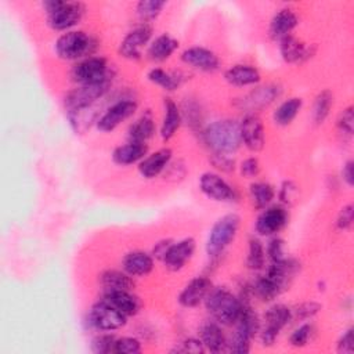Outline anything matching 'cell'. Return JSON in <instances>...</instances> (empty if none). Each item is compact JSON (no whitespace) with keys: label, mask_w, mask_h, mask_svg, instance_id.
<instances>
[{"label":"cell","mask_w":354,"mask_h":354,"mask_svg":"<svg viewBox=\"0 0 354 354\" xmlns=\"http://www.w3.org/2000/svg\"><path fill=\"white\" fill-rule=\"evenodd\" d=\"M239 171L246 178L256 177L260 173V162H259V159L254 158V156L243 159L241 162V165H239Z\"/></svg>","instance_id":"f907efd6"},{"label":"cell","mask_w":354,"mask_h":354,"mask_svg":"<svg viewBox=\"0 0 354 354\" xmlns=\"http://www.w3.org/2000/svg\"><path fill=\"white\" fill-rule=\"evenodd\" d=\"M205 307L210 317L220 325L231 326L242 311V300L227 288H212L205 299Z\"/></svg>","instance_id":"7a4b0ae2"},{"label":"cell","mask_w":354,"mask_h":354,"mask_svg":"<svg viewBox=\"0 0 354 354\" xmlns=\"http://www.w3.org/2000/svg\"><path fill=\"white\" fill-rule=\"evenodd\" d=\"M333 106V94L330 90H322L317 94V97L314 98L313 102V111H311V116L313 120L317 124H321L326 120V118L329 116V112Z\"/></svg>","instance_id":"e575fe53"},{"label":"cell","mask_w":354,"mask_h":354,"mask_svg":"<svg viewBox=\"0 0 354 354\" xmlns=\"http://www.w3.org/2000/svg\"><path fill=\"white\" fill-rule=\"evenodd\" d=\"M88 326L100 332H112L123 328L127 322V317L122 314L112 304L101 299L94 303L87 314Z\"/></svg>","instance_id":"ba28073f"},{"label":"cell","mask_w":354,"mask_h":354,"mask_svg":"<svg viewBox=\"0 0 354 354\" xmlns=\"http://www.w3.org/2000/svg\"><path fill=\"white\" fill-rule=\"evenodd\" d=\"M155 120L151 111H145L140 118H137L127 130L129 141L134 142H147L155 136Z\"/></svg>","instance_id":"f546056e"},{"label":"cell","mask_w":354,"mask_h":354,"mask_svg":"<svg viewBox=\"0 0 354 354\" xmlns=\"http://www.w3.org/2000/svg\"><path fill=\"white\" fill-rule=\"evenodd\" d=\"M242 144L252 152H259L264 148L266 133L261 119L256 113H246L239 122Z\"/></svg>","instance_id":"5bb4252c"},{"label":"cell","mask_w":354,"mask_h":354,"mask_svg":"<svg viewBox=\"0 0 354 354\" xmlns=\"http://www.w3.org/2000/svg\"><path fill=\"white\" fill-rule=\"evenodd\" d=\"M210 162L212 165L217 169V170H221V171H232L235 169V162L234 159L227 155V153H216V152H212L210 155Z\"/></svg>","instance_id":"c3c4849f"},{"label":"cell","mask_w":354,"mask_h":354,"mask_svg":"<svg viewBox=\"0 0 354 354\" xmlns=\"http://www.w3.org/2000/svg\"><path fill=\"white\" fill-rule=\"evenodd\" d=\"M183 120H187L185 123L189 126L191 130L198 131L202 129V122H203V115L202 111L195 101H185L184 108L181 111Z\"/></svg>","instance_id":"f35d334b"},{"label":"cell","mask_w":354,"mask_h":354,"mask_svg":"<svg viewBox=\"0 0 354 354\" xmlns=\"http://www.w3.org/2000/svg\"><path fill=\"white\" fill-rule=\"evenodd\" d=\"M100 286L102 289V293L106 292H115V290H133L134 289V281L133 277H130L124 271L119 270H105L100 274L98 278Z\"/></svg>","instance_id":"f1b7e54d"},{"label":"cell","mask_w":354,"mask_h":354,"mask_svg":"<svg viewBox=\"0 0 354 354\" xmlns=\"http://www.w3.org/2000/svg\"><path fill=\"white\" fill-rule=\"evenodd\" d=\"M252 292L254 296H257L263 301H271L275 297H278L283 290L278 285H275L271 279H268L266 275H263L252 283Z\"/></svg>","instance_id":"d590c367"},{"label":"cell","mask_w":354,"mask_h":354,"mask_svg":"<svg viewBox=\"0 0 354 354\" xmlns=\"http://www.w3.org/2000/svg\"><path fill=\"white\" fill-rule=\"evenodd\" d=\"M47 14V24L51 29L58 32H68L80 21L86 14V6L80 1L65 0H47L43 1Z\"/></svg>","instance_id":"277c9868"},{"label":"cell","mask_w":354,"mask_h":354,"mask_svg":"<svg viewBox=\"0 0 354 354\" xmlns=\"http://www.w3.org/2000/svg\"><path fill=\"white\" fill-rule=\"evenodd\" d=\"M297 195H299V187L293 181L286 180L282 183L278 196L283 205H293L297 199Z\"/></svg>","instance_id":"f6af8a7d"},{"label":"cell","mask_w":354,"mask_h":354,"mask_svg":"<svg viewBox=\"0 0 354 354\" xmlns=\"http://www.w3.org/2000/svg\"><path fill=\"white\" fill-rule=\"evenodd\" d=\"M113 72L106 58L91 55L82 61H77L71 69V79L77 84H100L112 82Z\"/></svg>","instance_id":"8992f818"},{"label":"cell","mask_w":354,"mask_h":354,"mask_svg":"<svg viewBox=\"0 0 354 354\" xmlns=\"http://www.w3.org/2000/svg\"><path fill=\"white\" fill-rule=\"evenodd\" d=\"M181 61L185 65L202 72H214L220 68L218 57L212 50L201 46L184 50L181 54Z\"/></svg>","instance_id":"e0dca14e"},{"label":"cell","mask_w":354,"mask_h":354,"mask_svg":"<svg viewBox=\"0 0 354 354\" xmlns=\"http://www.w3.org/2000/svg\"><path fill=\"white\" fill-rule=\"evenodd\" d=\"M203 142L216 153L231 155L242 145L241 126L235 119H220L202 130Z\"/></svg>","instance_id":"6da1fadb"},{"label":"cell","mask_w":354,"mask_h":354,"mask_svg":"<svg viewBox=\"0 0 354 354\" xmlns=\"http://www.w3.org/2000/svg\"><path fill=\"white\" fill-rule=\"evenodd\" d=\"M178 48V41L173 39L170 35H160L155 37L149 44L147 50V55L151 61L155 62H163L167 58L171 57V54Z\"/></svg>","instance_id":"4dcf8cb0"},{"label":"cell","mask_w":354,"mask_h":354,"mask_svg":"<svg viewBox=\"0 0 354 354\" xmlns=\"http://www.w3.org/2000/svg\"><path fill=\"white\" fill-rule=\"evenodd\" d=\"M227 350L236 353V354H246L250 351V339L243 336L239 332H234L231 340L228 342Z\"/></svg>","instance_id":"bcb514c9"},{"label":"cell","mask_w":354,"mask_h":354,"mask_svg":"<svg viewBox=\"0 0 354 354\" xmlns=\"http://www.w3.org/2000/svg\"><path fill=\"white\" fill-rule=\"evenodd\" d=\"M297 24H299V18L293 10L281 8L272 15L270 21L268 33L271 39L281 40L282 37L292 35V30L297 26Z\"/></svg>","instance_id":"cb8c5ba5"},{"label":"cell","mask_w":354,"mask_h":354,"mask_svg":"<svg viewBox=\"0 0 354 354\" xmlns=\"http://www.w3.org/2000/svg\"><path fill=\"white\" fill-rule=\"evenodd\" d=\"M241 225V217L236 213L221 216L210 228L206 239V254L210 259H217L235 239Z\"/></svg>","instance_id":"5b68a950"},{"label":"cell","mask_w":354,"mask_h":354,"mask_svg":"<svg viewBox=\"0 0 354 354\" xmlns=\"http://www.w3.org/2000/svg\"><path fill=\"white\" fill-rule=\"evenodd\" d=\"M166 6L165 1L160 0H141L136 6V14L142 21V24H148L159 17L163 7Z\"/></svg>","instance_id":"74e56055"},{"label":"cell","mask_w":354,"mask_h":354,"mask_svg":"<svg viewBox=\"0 0 354 354\" xmlns=\"http://www.w3.org/2000/svg\"><path fill=\"white\" fill-rule=\"evenodd\" d=\"M65 112H66L68 123L76 134H84L93 124L97 123V120L100 118L98 109L95 105L68 109Z\"/></svg>","instance_id":"484cf974"},{"label":"cell","mask_w":354,"mask_h":354,"mask_svg":"<svg viewBox=\"0 0 354 354\" xmlns=\"http://www.w3.org/2000/svg\"><path fill=\"white\" fill-rule=\"evenodd\" d=\"M319 310H321L319 303L304 301L292 310V317H293V319H297V321H306V319L313 318L315 314H318Z\"/></svg>","instance_id":"b9f144b4"},{"label":"cell","mask_w":354,"mask_h":354,"mask_svg":"<svg viewBox=\"0 0 354 354\" xmlns=\"http://www.w3.org/2000/svg\"><path fill=\"white\" fill-rule=\"evenodd\" d=\"M293 319L292 310L285 304H272L264 314L266 326L260 332L261 344L268 347L272 346L279 335V332L290 324Z\"/></svg>","instance_id":"9c48e42d"},{"label":"cell","mask_w":354,"mask_h":354,"mask_svg":"<svg viewBox=\"0 0 354 354\" xmlns=\"http://www.w3.org/2000/svg\"><path fill=\"white\" fill-rule=\"evenodd\" d=\"M337 129L342 134L351 137L353 136V130H354V113H353V106L348 105L347 108H344L339 118H337Z\"/></svg>","instance_id":"ee69618b"},{"label":"cell","mask_w":354,"mask_h":354,"mask_svg":"<svg viewBox=\"0 0 354 354\" xmlns=\"http://www.w3.org/2000/svg\"><path fill=\"white\" fill-rule=\"evenodd\" d=\"M102 299L118 308L126 317L136 315L140 311L141 303L137 296L131 293V290H115L102 293Z\"/></svg>","instance_id":"4316f807"},{"label":"cell","mask_w":354,"mask_h":354,"mask_svg":"<svg viewBox=\"0 0 354 354\" xmlns=\"http://www.w3.org/2000/svg\"><path fill=\"white\" fill-rule=\"evenodd\" d=\"M137 111V101L133 98H120L113 102L97 120L95 126L102 133L113 131Z\"/></svg>","instance_id":"8fae6325"},{"label":"cell","mask_w":354,"mask_h":354,"mask_svg":"<svg viewBox=\"0 0 354 354\" xmlns=\"http://www.w3.org/2000/svg\"><path fill=\"white\" fill-rule=\"evenodd\" d=\"M141 342L131 336H123L115 340L113 353L116 354H138L141 351Z\"/></svg>","instance_id":"ab89813d"},{"label":"cell","mask_w":354,"mask_h":354,"mask_svg":"<svg viewBox=\"0 0 354 354\" xmlns=\"http://www.w3.org/2000/svg\"><path fill=\"white\" fill-rule=\"evenodd\" d=\"M98 47L94 36L84 30H68L55 41V54L65 61H82L91 57Z\"/></svg>","instance_id":"3957f363"},{"label":"cell","mask_w":354,"mask_h":354,"mask_svg":"<svg viewBox=\"0 0 354 354\" xmlns=\"http://www.w3.org/2000/svg\"><path fill=\"white\" fill-rule=\"evenodd\" d=\"M163 111L165 115L160 124V137L163 141H169L181 126L183 116L178 105L169 97L163 100Z\"/></svg>","instance_id":"83f0119b"},{"label":"cell","mask_w":354,"mask_h":354,"mask_svg":"<svg viewBox=\"0 0 354 354\" xmlns=\"http://www.w3.org/2000/svg\"><path fill=\"white\" fill-rule=\"evenodd\" d=\"M171 239H163L160 242H158L155 246H153V250H152V256H155L156 259L162 260V257L165 256L166 250L169 249V246L171 245Z\"/></svg>","instance_id":"11a10c76"},{"label":"cell","mask_w":354,"mask_h":354,"mask_svg":"<svg viewBox=\"0 0 354 354\" xmlns=\"http://www.w3.org/2000/svg\"><path fill=\"white\" fill-rule=\"evenodd\" d=\"M313 335V325L311 324H301L299 328H296L290 337L289 342L293 347H304L308 344V340L311 339Z\"/></svg>","instance_id":"7bdbcfd3"},{"label":"cell","mask_w":354,"mask_h":354,"mask_svg":"<svg viewBox=\"0 0 354 354\" xmlns=\"http://www.w3.org/2000/svg\"><path fill=\"white\" fill-rule=\"evenodd\" d=\"M152 28L148 24H141L131 29L119 44V54L127 59L141 58V50L149 43Z\"/></svg>","instance_id":"4fadbf2b"},{"label":"cell","mask_w":354,"mask_h":354,"mask_svg":"<svg viewBox=\"0 0 354 354\" xmlns=\"http://www.w3.org/2000/svg\"><path fill=\"white\" fill-rule=\"evenodd\" d=\"M288 220L289 214L283 206H267L256 220V231L261 236L274 235L288 224Z\"/></svg>","instance_id":"9a60e30c"},{"label":"cell","mask_w":354,"mask_h":354,"mask_svg":"<svg viewBox=\"0 0 354 354\" xmlns=\"http://www.w3.org/2000/svg\"><path fill=\"white\" fill-rule=\"evenodd\" d=\"M337 353L351 354L354 351V328H348L337 340Z\"/></svg>","instance_id":"f5cc1de1"},{"label":"cell","mask_w":354,"mask_h":354,"mask_svg":"<svg viewBox=\"0 0 354 354\" xmlns=\"http://www.w3.org/2000/svg\"><path fill=\"white\" fill-rule=\"evenodd\" d=\"M171 351L173 353H192V354H198V353H203L205 347H203L201 339L188 337V339L183 340L181 343H178Z\"/></svg>","instance_id":"681fc988"},{"label":"cell","mask_w":354,"mask_h":354,"mask_svg":"<svg viewBox=\"0 0 354 354\" xmlns=\"http://www.w3.org/2000/svg\"><path fill=\"white\" fill-rule=\"evenodd\" d=\"M267 254L271 261H282L286 257L285 254V242L281 238H272L267 245Z\"/></svg>","instance_id":"7dc6e473"},{"label":"cell","mask_w":354,"mask_h":354,"mask_svg":"<svg viewBox=\"0 0 354 354\" xmlns=\"http://www.w3.org/2000/svg\"><path fill=\"white\" fill-rule=\"evenodd\" d=\"M212 288V281L207 277H196L191 279L180 292L178 303L185 308H194L205 301Z\"/></svg>","instance_id":"ac0fdd59"},{"label":"cell","mask_w":354,"mask_h":354,"mask_svg":"<svg viewBox=\"0 0 354 354\" xmlns=\"http://www.w3.org/2000/svg\"><path fill=\"white\" fill-rule=\"evenodd\" d=\"M115 336L111 333H100L91 340V351L95 354L113 353Z\"/></svg>","instance_id":"60d3db41"},{"label":"cell","mask_w":354,"mask_h":354,"mask_svg":"<svg viewBox=\"0 0 354 354\" xmlns=\"http://www.w3.org/2000/svg\"><path fill=\"white\" fill-rule=\"evenodd\" d=\"M147 77L151 83L162 87V90L165 91H174L184 82V76L180 72H167L162 68L149 69Z\"/></svg>","instance_id":"1f68e13d"},{"label":"cell","mask_w":354,"mask_h":354,"mask_svg":"<svg viewBox=\"0 0 354 354\" xmlns=\"http://www.w3.org/2000/svg\"><path fill=\"white\" fill-rule=\"evenodd\" d=\"M252 203L256 209H266L274 199V187L266 181H254L249 187Z\"/></svg>","instance_id":"836d02e7"},{"label":"cell","mask_w":354,"mask_h":354,"mask_svg":"<svg viewBox=\"0 0 354 354\" xmlns=\"http://www.w3.org/2000/svg\"><path fill=\"white\" fill-rule=\"evenodd\" d=\"M282 94V87L277 83L254 86L249 93L236 98L235 106L245 113H256L270 106Z\"/></svg>","instance_id":"52a82bcc"},{"label":"cell","mask_w":354,"mask_h":354,"mask_svg":"<svg viewBox=\"0 0 354 354\" xmlns=\"http://www.w3.org/2000/svg\"><path fill=\"white\" fill-rule=\"evenodd\" d=\"M279 53L285 62L300 64L314 54V48L296 36L288 35L279 40Z\"/></svg>","instance_id":"ffe728a7"},{"label":"cell","mask_w":354,"mask_h":354,"mask_svg":"<svg viewBox=\"0 0 354 354\" xmlns=\"http://www.w3.org/2000/svg\"><path fill=\"white\" fill-rule=\"evenodd\" d=\"M264 263H266V250L261 241L257 238H250L248 257H246V267L252 271H260L264 268Z\"/></svg>","instance_id":"8d00e7d4"},{"label":"cell","mask_w":354,"mask_h":354,"mask_svg":"<svg viewBox=\"0 0 354 354\" xmlns=\"http://www.w3.org/2000/svg\"><path fill=\"white\" fill-rule=\"evenodd\" d=\"M147 155H148L147 142L129 141L113 149L112 160L119 166H129V165L140 163Z\"/></svg>","instance_id":"d4e9b609"},{"label":"cell","mask_w":354,"mask_h":354,"mask_svg":"<svg viewBox=\"0 0 354 354\" xmlns=\"http://www.w3.org/2000/svg\"><path fill=\"white\" fill-rule=\"evenodd\" d=\"M111 83L112 82H105L100 84L76 86L65 95V100H64L65 111L95 105L109 91Z\"/></svg>","instance_id":"30bf717a"},{"label":"cell","mask_w":354,"mask_h":354,"mask_svg":"<svg viewBox=\"0 0 354 354\" xmlns=\"http://www.w3.org/2000/svg\"><path fill=\"white\" fill-rule=\"evenodd\" d=\"M173 152L170 148H160L152 153H148L138 163V173L144 178H155L165 173L169 163L171 162Z\"/></svg>","instance_id":"d6986e66"},{"label":"cell","mask_w":354,"mask_h":354,"mask_svg":"<svg viewBox=\"0 0 354 354\" xmlns=\"http://www.w3.org/2000/svg\"><path fill=\"white\" fill-rule=\"evenodd\" d=\"M353 217H354V210H353V205L348 203L346 206H343L337 214L336 218V227L342 231H346L351 227L353 224Z\"/></svg>","instance_id":"816d5d0a"},{"label":"cell","mask_w":354,"mask_h":354,"mask_svg":"<svg viewBox=\"0 0 354 354\" xmlns=\"http://www.w3.org/2000/svg\"><path fill=\"white\" fill-rule=\"evenodd\" d=\"M199 189L209 199L216 202H236L238 194L232 185H230L220 174L213 171H205L199 177Z\"/></svg>","instance_id":"7c38bea8"},{"label":"cell","mask_w":354,"mask_h":354,"mask_svg":"<svg viewBox=\"0 0 354 354\" xmlns=\"http://www.w3.org/2000/svg\"><path fill=\"white\" fill-rule=\"evenodd\" d=\"M122 268L130 277H145L153 270V256L142 250L129 252L122 260Z\"/></svg>","instance_id":"603a6c76"},{"label":"cell","mask_w":354,"mask_h":354,"mask_svg":"<svg viewBox=\"0 0 354 354\" xmlns=\"http://www.w3.org/2000/svg\"><path fill=\"white\" fill-rule=\"evenodd\" d=\"M301 106H303V100L299 97H290V98L285 100L274 111V115H272L274 123L278 126L290 124L295 120V118L297 116V113L300 112Z\"/></svg>","instance_id":"d6a6232c"},{"label":"cell","mask_w":354,"mask_h":354,"mask_svg":"<svg viewBox=\"0 0 354 354\" xmlns=\"http://www.w3.org/2000/svg\"><path fill=\"white\" fill-rule=\"evenodd\" d=\"M224 79L227 83L235 87H248L257 86L261 80L260 71L249 64H236L230 66L224 72Z\"/></svg>","instance_id":"7402d4cb"},{"label":"cell","mask_w":354,"mask_h":354,"mask_svg":"<svg viewBox=\"0 0 354 354\" xmlns=\"http://www.w3.org/2000/svg\"><path fill=\"white\" fill-rule=\"evenodd\" d=\"M353 166H354V162H353V160H347V162L343 165V169H342V178H343V181H344L348 187H353V184H354V171H353Z\"/></svg>","instance_id":"db71d44e"},{"label":"cell","mask_w":354,"mask_h":354,"mask_svg":"<svg viewBox=\"0 0 354 354\" xmlns=\"http://www.w3.org/2000/svg\"><path fill=\"white\" fill-rule=\"evenodd\" d=\"M199 339L205 347V350L210 353H221L227 350L228 340L227 336L224 335L221 325L218 322L213 321H206L202 324L199 329Z\"/></svg>","instance_id":"44dd1931"},{"label":"cell","mask_w":354,"mask_h":354,"mask_svg":"<svg viewBox=\"0 0 354 354\" xmlns=\"http://www.w3.org/2000/svg\"><path fill=\"white\" fill-rule=\"evenodd\" d=\"M195 241L192 238H184L177 242H171L169 249L166 250L162 261L166 268L170 271L181 270L187 261L191 260L195 252Z\"/></svg>","instance_id":"2e32d148"}]
</instances>
